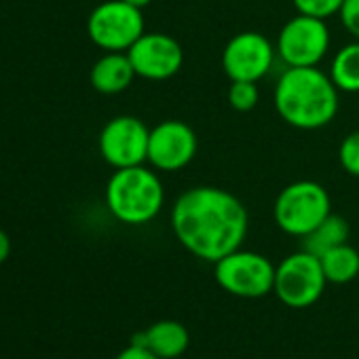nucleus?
<instances>
[{
	"label": "nucleus",
	"instance_id": "obj_20",
	"mask_svg": "<svg viewBox=\"0 0 359 359\" xmlns=\"http://www.w3.org/2000/svg\"><path fill=\"white\" fill-rule=\"evenodd\" d=\"M292 3H294V9L302 15L327 20L332 15H338L344 0H292Z\"/></svg>",
	"mask_w": 359,
	"mask_h": 359
},
{
	"label": "nucleus",
	"instance_id": "obj_18",
	"mask_svg": "<svg viewBox=\"0 0 359 359\" xmlns=\"http://www.w3.org/2000/svg\"><path fill=\"white\" fill-rule=\"evenodd\" d=\"M260 91L258 83L250 81H231L229 87V106L237 112H250L258 106Z\"/></svg>",
	"mask_w": 359,
	"mask_h": 359
},
{
	"label": "nucleus",
	"instance_id": "obj_1",
	"mask_svg": "<svg viewBox=\"0 0 359 359\" xmlns=\"http://www.w3.org/2000/svg\"><path fill=\"white\" fill-rule=\"evenodd\" d=\"M171 231L187 252L214 264L243 245L250 216L239 197L203 184L184 191L173 201Z\"/></svg>",
	"mask_w": 359,
	"mask_h": 359
},
{
	"label": "nucleus",
	"instance_id": "obj_16",
	"mask_svg": "<svg viewBox=\"0 0 359 359\" xmlns=\"http://www.w3.org/2000/svg\"><path fill=\"white\" fill-rule=\"evenodd\" d=\"M319 262L327 283L334 285L351 283L359 275V252L348 241L319 256Z\"/></svg>",
	"mask_w": 359,
	"mask_h": 359
},
{
	"label": "nucleus",
	"instance_id": "obj_5",
	"mask_svg": "<svg viewBox=\"0 0 359 359\" xmlns=\"http://www.w3.org/2000/svg\"><path fill=\"white\" fill-rule=\"evenodd\" d=\"M144 32L142 9L125 0L100 3L87 20V34L91 43L106 53H127Z\"/></svg>",
	"mask_w": 359,
	"mask_h": 359
},
{
	"label": "nucleus",
	"instance_id": "obj_10",
	"mask_svg": "<svg viewBox=\"0 0 359 359\" xmlns=\"http://www.w3.org/2000/svg\"><path fill=\"white\" fill-rule=\"evenodd\" d=\"M197 148L199 140L189 123L180 118H167L150 129L146 163H150L156 171L173 173L193 163Z\"/></svg>",
	"mask_w": 359,
	"mask_h": 359
},
{
	"label": "nucleus",
	"instance_id": "obj_3",
	"mask_svg": "<svg viewBox=\"0 0 359 359\" xmlns=\"http://www.w3.org/2000/svg\"><path fill=\"white\" fill-rule=\"evenodd\" d=\"M108 212L127 226L152 222L165 205V189L156 171L135 165L114 169L104 191Z\"/></svg>",
	"mask_w": 359,
	"mask_h": 359
},
{
	"label": "nucleus",
	"instance_id": "obj_22",
	"mask_svg": "<svg viewBox=\"0 0 359 359\" xmlns=\"http://www.w3.org/2000/svg\"><path fill=\"white\" fill-rule=\"evenodd\" d=\"M114 359H161L158 355H154L150 348H146V346H142V344H135V342H131L129 346H125Z\"/></svg>",
	"mask_w": 359,
	"mask_h": 359
},
{
	"label": "nucleus",
	"instance_id": "obj_12",
	"mask_svg": "<svg viewBox=\"0 0 359 359\" xmlns=\"http://www.w3.org/2000/svg\"><path fill=\"white\" fill-rule=\"evenodd\" d=\"M135 76L146 81H167L182 70L184 51L180 43L163 32H144L127 51Z\"/></svg>",
	"mask_w": 359,
	"mask_h": 359
},
{
	"label": "nucleus",
	"instance_id": "obj_4",
	"mask_svg": "<svg viewBox=\"0 0 359 359\" xmlns=\"http://www.w3.org/2000/svg\"><path fill=\"white\" fill-rule=\"evenodd\" d=\"M330 214V193L315 180H296V182L283 187L273 205V218L277 226L285 235L298 239L309 235Z\"/></svg>",
	"mask_w": 359,
	"mask_h": 359
},
{
	"label": "nucleus",
	"instance_id": "obj_11",
	"mask_svg": "<svg viewBox=\"0 0 359 359\" xmlns=\"http://www.w3.org/2000/svg\"><path fill=\"white\" fill-rule=\"evenodd\" d=\"M277 49L260 32H239L222 49V70L229 81H262L275 62Z\"/></svg>",
	"mask_w": 359,
	"mask_h": 359
},
{
	"label": "nucleus",
	"instance_id": "obj_2",
	"mask_svg": "<svg viewBox=\"0 0 359 359\" xmlns=\"http://www.w3.org/2000/svg\"><path fill=\"white\" fill-rule=\"evenodd\" d=\"M273 102L285 125L300 131H317L336 118L340 91L319 66L285 68L277 79Z\"/></svg>",
	"mask_w": 359,
	"mask_h": 359
},
{
	"label": "nucleus",
	"instance_id": "obj_6",
	"mask_svg": "<svg viewBox=\"0 0 359 359\" xmlns=\"http://www.w3.org/2000/svg\"><path fill=\"white\" fill-rule=\"evenodd\" d=\"M275 264L250 250H235L214 262L216 283L237 298H262L275 287Z\"/></svg>",
	"mask_w": 359,
	"mask_h": 359
},
{
	"label": "nucleus",
	"instance_id": "obj_15",
	"mask_svg": "<svg viewBox=\"0 0 359 359\" xmlns=\"http://www.w3.org/2000/svg\"><path fill=\"white\" fill-rule=\"evenodd\" d=\"M348 241V222L342 216L330 214L323 222H319L309 235L302 237V250L313 256H323L325 252Z\"/></svg>",
	"mask_w": 359,
	"mask_h": 359
},
{
	"label": "nucleus",
	"instance_id": "obj_7",
	"mask_svg": "<svg viewBox=\"0 0 359 359\" xmlns=\"http://www.w3.org/2000/svg\"><path fill=\"white\" fill-rule=\"evenodd\" d=\"M327 279L323 275L321 262L317 256L306 250L285 256L275 269V287L277 298L290 309H309L325 292Z\"/></svg>",
	"mask_w": 359,
	"mask_h": 359
},
{
	"label": "nucleus",
	"instance_id": "obj_21",
	"mask_svg": "<svg viewBox=\"0 0 359 359\" xmlns=\"http://www.w3.org/2000/svg\"><path fill=\"white\" fill-rule=\"evenodd\" d=\"M338 18L342 28L353 36V41H359V0H344Z\"/></svg>",
	"mask_w": 359,
	"mask_h": 359
},
{
	"label": "nucleus",
	"instance_id": "obj_8",
	"mask_svg": "<svg viewBox=\"0 0 359 359\" xmlns=\"http://www.w3.org/2000/svg\"><path fill=\"white\" fill-rule=\"evenodd\" d=\"M330 28L325 20L311 15H294L277 34V55L287 68L319 66L330 51Z\"/></svg>",
	"mask_w": 359,
	"mask_h": 359
},
{
	"label": "nucleus",
	"instance_id": "obj_9",
	"mask_svg": "<svg viewBox=\"0 0 359 359\" xmlns=\"http://www.w3.org/2000/svg\"><path fill=\"white\" fill-rule=\"evenodd\" d=\"M148 137L150 129L142 118L118 114L100 131V154L114 169L144 165L148 161Z\"/></svg>",
	"mask_w": 359,
	"mask_h": 359
},
{
	"label": "nucleus",
	"instance_id": "obj_23",
	"mask_svg": "<svg viewBox=\"0 0 359 359\" xmlns=\"http://www.w3.org/2000/svg\"><path fill=\"white\" fill-rule=\"evenodd\" d=\"M9 256H11V239L3 229H0V264L7 262Z\"/></svg>",
	"mask_w": 359,
	"mask_h": 359
},
{
	"label": "nucleus",
	"instance_id": "obj_13",
	"mask_svg": "<svg viewBox=\"0 0 359 359\" xmlns=\"http://www.w3.org/2000/svg\"><path fill=\"white\" fill-rule=\"evenodd\" d=\"M135 344L150 348L161 359H175L184 355L191 344V334L184 323L173 319H161L133 336Z\"/></svg>",
	"mask_w": 359,
	"mask_h": 359
},
{
	"label": "nucleus",
	"instance_id": "obj_17",
	"mask_svg": "<svg viewBox=\"0 0 359 359\" xmlns=\"http://www.w3.org/2000/svg\"><path fill=\"white\" fill-rule=\"evenodd\" d=\"M327 74L340 93H359V41L334 53Z\"/></svg>",
	"mask_w": 359,
	"mask_h": 359
},
{
	"label": "nucleus",
	"instance_id": "obj_24",
	"mask_svg": "<svg viewBox=\"0 0 359 359\" xmlns=\"http://www.w3.org/2000/svg\"><path fill=\"white\" fill-rule=\"evenodd\" d=\"M125 3H129V5H133L137 9H146L152 3V0H125Z\"/></svg>",
	"mask_w": 359,
	"mask_h": 359
},
{
	"label": "nucleus",
	"instance_id": "obj_19",
	"mask_svg": "<svg viewBox=\"0 0 359 359\" xmlns=\"http://www.w3.org/2000/svg\"><path fill=\"white\" fill-rule=\"evenodd\" d=\"M338 161L348 175L359 177V129L342 137L338 146Z\"/></svg>",
	"mask_w": 359,
	"mask_h": 359
},
{
	"label": "nucleus",
	"instance_id": "obj_14",
	"mask_svg": "<svg viewBox=\"0 0 359 359\" xmlns=\"http://www.w3.org/2000/svg\"><path fill=\"white\" fill-rule=\"evenodd\" d=\"M135 79V70L127 53H104L91 68L89 81L97 93L116 95L123 93Z\"/></svg>",
	"mask_w": 359,
	"mask_h": 359
}]
</instances>
